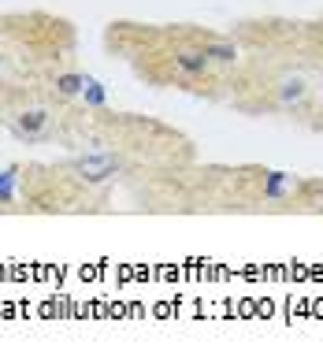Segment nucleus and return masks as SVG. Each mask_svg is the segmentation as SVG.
Here are the masks:
<instances>
[{"instance_id":"6e6552de","label":"nucleus","mask_w":323,"mask_h":364,"mask_svg":"<svg viewBox=\"0 0 323 364\" xmlns=\"http://www.w3.org/2000/svg\"><path fill=\"white\" fill-rule=\"evenodd\" d=\"M56 90H60L63 97L82 93V90H86V75H60V78H56Z\"/></svg>"},{"instance_id":"20e7f679","label":"nucleus","mask_w":323,"mask_h":364,"mask_svg":"<svg viewBox=\"0 0 323 364\" xmlns=\"http://www.w3.org/2000/svg\"><path fill=\"white\" fill-rule=\"evenodd\" d=\"M201 53H204L208 60H216V63H234V60H238V45H234V41H208Z\"/></svg>"},{"instance_id":"7ed1b4c3","label":"nucleus","mask_w":323,"mask_h":364,"mask_svg":"<svg viewBox=\"0 0 323 364\" xmlns=\"http://www.w3.org/2000/svg\"><path fill=\"white\" fill-rule=\"evenodd\" d=\"M45 123H48V112H45V108H34V112H23V115H19L15 130H19V134H26V138H34V134H41V130H45Z\"/></svg>"},{"instance_id":"f03ea898","label":"nucleus","mask_w":323,"mask_h":364,"mask_svg":"<svg viewBox=\"0 0 323 364\" xmlns=\"http://www.w3.org/2000/svg\"><path fill=\"white\" fill-rule=\"evenodd\" d=\"M290 190H294V175H286V171H268L264 175V197H271V201L286 197Z\"/></svg>"},{"instance_id":"1a4fd4ad","label":"nucleus","mask_w":323,"mask_h":364,"mask_svg":"<svg viewBox=\"0 0 323 364\" xmlns=\"http://www.w3.org/2000/svg\"><path fill=\"white\" fill-rule=\"evenodd\" d=\"M82 97H86V105H93V108H104V101H108L104 86H101L97 78H86V90H82Z\"/></svg>"},{"instance_id":"f257e3e1","label":"nucleus","mask_w":323,"mask_h":364,"mask_svg":"<svg viewBox=\"0 0 323 364\" xmlns=\"http://www.w3.org/2000/svg\"><path fill=\"white\" fill-rule=\"evenodd\" d=\"M123 164L111 156V153H89V156H78L75 160V175L89 182V186H101V182H108L111 175H119Z\"/></svg>"},{"instance_id":"423d86ee","label":"nucleus","mask_w":323,"mask_h":364,"mask_svg":"<svg viewBox=\"0 0 323 364\" xmlns=\"http://www.w3.org/2000/svg\"><path fill=\"white\" fill-rule=\"evenodd\" d=\"M305 93H309V90H305V82H301V78H286L283 86H279V101L290 108V105H301V101H305Z\"/></svg>"},{"instance_id":"39448f33","label":"nucleus","mask_w":323,"mask_h":364,"mask_svg":"<svg viewBox=\"0 0 323 364\" xmlns=\"http://www.w3.org/2000/svg\"><path fill=\"white\" fill-rule=\"evenodd\" d=\"M208 63H212V60H208L204 53H179V56H175V68L186 71V75H204Z\"/></svg>"},{"instance_id":"0eeeda50","label":"nucleus","mask_w":323,"mask_h":364,"mask_svg":"<svg viewBox=\"0 0 323 364\" xmlns=\"http://www.w3.org/2000/svg\"><path fill=\"white\" fill-rule=\"evenodd\" d=\"M15 182H19V171H15V168H4V171H0V205L15 201Z\"/></svg>"}]
</instances>
